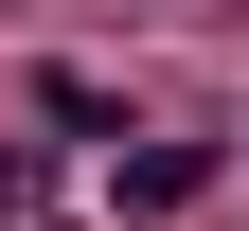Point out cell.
<instances>
[{"mask_svg":"<svg viewBox=\"0 0 249 231\" xmlns=\"http://www.w3.org/2000/svg\"><path fill=\"white\" fill-rule=\"evenodd\" d=\"M178 195H213V142H142L124 160V213H178Z\"/></svg>","mask_w":249,"mask_h":231,"instance_id":"1","label":"cell"},{"mask_svg":"<svg viewBox=\"0 0 249 231\" xmlns=\"http://www.w3.org/2000/svg\"><path fill=\"white\" fill-rule=\"evenodd\" d=\"M18 213H36V142H0V231H18Z\"/></svg>","mask_w":249,"mask_h":231,"instance_id":"2","label":"cell"}]
</instances>
